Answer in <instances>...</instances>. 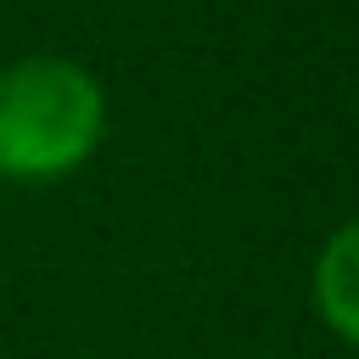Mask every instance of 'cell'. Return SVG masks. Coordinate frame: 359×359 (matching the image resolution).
<instances>
[{
	"label": "cell",
	"instance_id": "2",
	"mask_svg": "<svg viewBox=\"0 0 359 359\" xmlns=\"http://www.w3.org/2000/svg\"><path fill=\"white\" fill-rule=\"evenodd\" d=\"M314 309L320 320L359 348V219H348L314 258Z\"/></svg>",
	"mask_w": 359,
	"mask_h": 359
},
{
	"label": "cell",
	"instance_id": "1",
	"mask_svg": "<svg viewBox=\"0 0 359 359\" xmlns=\"http://www.w3.org/2000/svg\"><path fill=\"white\" fill-rule=\"evenodd\" d=\"M101 84L67 56H22L0 67V180H62L101 146Z\"/></svg>",
	"mask_w": 359,
	"mask_h": 359
}]
</instances>
